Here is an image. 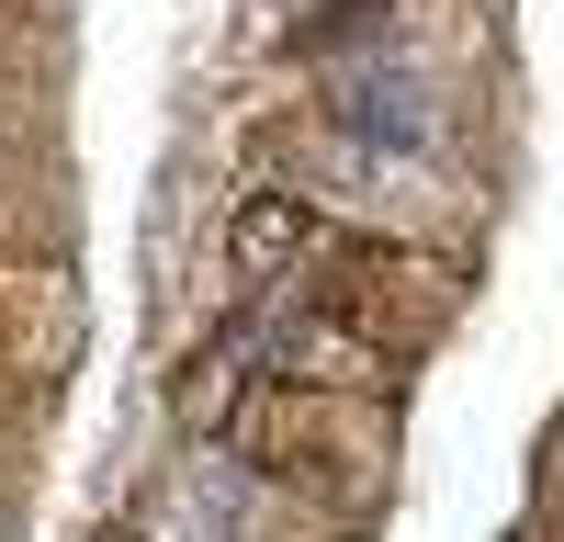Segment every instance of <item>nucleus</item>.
I'll return each instance as SVG.
<instances>
[{"mask_svg":"<svg viewBox=\"0 0 564 542\" xmlns=\"http://www.w3.org/2000/svg\"><path fill=\"white\" fill-rule=\"evenodd\" d=\"M181 520H193L181 542H249V486H238V475H226L215 452H204V464L181 475Z\"/></svg>","mask_w":564,"mask_h":542,"instance_id":"f257e3e1","label":"nucleus"}]
</instances>
